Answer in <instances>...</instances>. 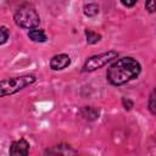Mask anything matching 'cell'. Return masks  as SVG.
<instances>
[{"instance_id": "6da1fadb", "label": "cell", "mask_w": 156, "mask_h": 156, "mask_svg": "<svg viewBox=\"0 0 156 156\" xmlns=\"http://www.w3.org/2000/svg\"><path fill=\"white\" fill-rule=\"evenodd\" d=\"M141 72V66L139 61L133 57L124 56L117 58L106 72V79L112 85H123L133 79H135Z\"/></svg>"}, {"instance_id": "7a4b0ae2", "label": "cell", "mask_w": 156, "mask_h": 156, "mask_svg": "<svg viewBox=\"0 0 156 156\" xmlns=\"http://www.w3.org/2000/svg\"><path fill=\"white\" fill-rule=\"evenodd\" d=\"M13 20H15V23L21 27V28H24V29H35L39 23H40V17L37 12V10L34 9L33 5L30 4H22L20 5L15 13H13Z\"/></svg>"}, {"instance_id": "3957f363", "label": "cell", "mask_w": 156, "mask_h": 156, "mask_svg": "<svg viewBox=\"0 0 156 156\" xmlns=\"http://www.w3.org/2000/svg\"><path fill=\"white\" fill-rule=\"evenodd\" d=\"M35 76L33 74H26V76H20V77H12L7 79H2L0 82V94L1 96H7L18 93L20 90L24 89L26 87L33 84L35 82Z\"/></svg>"}, {"instance_id": "277c9868", "label": "cell", "mask_w": 156, "mask_h": 156, "mask_svg": "<svg viewBox=\"0 0 156 156\" xmlns=\"http://www.w3.org/2000/svg\"><path fill=\"white\" fill-rule=\"evenodd\" d=\"M118 58V52L115 50H108L106 52H101L94 56H90L89 58H87L84 66H83V72H93L96 71L101 67H104L105 65L112 62L113 60Z\"/></svg>"}, {"instance_id": "5b68a950", "label": "cell", "mask_w": 156, "mask_h": 156, "mask_svg": "<svg viewBox=\"0 0 156 156\" xmlns=\"http://www.w3.org/2000/svg\"><path fill=\"white\" fill-rule=\"evenodd\" d=\"M43 156H79L78 152L68 144H57L45 150Z\"/></svg>"}, {"instance_id": "8992f818", "label": "cell", "mask_w": 156, "mask_h": 156, "mask_svg": "<svg viewBox=\"0 0 156 156\" xmlns=\"http://www.w3.org/2000/svg\"><path fill=\"white\" fill-rule=\"evenodd\" d=\"M29 154V144L26 139H18L12 141L9 151V156H28Z\"/></svg>"}, {"instance_id": "52a82bcc", "label": "cell", "mask_w": 156, "mask_h": 156, "mask_svg": "<svg viewBox=\"0 0 156 156\" xmlns=\"http://www.w3.org/2000/svg\"><path fill=\"white\" fill-rule=\"evenodd\" d=\"M71 65V57L66 54H58L52 56V58L50 60V68L54 71H60V69H65L66 67H68Z\"/></svg>"}, {"instance_id": "ba28073f", "label": "cell", "mask_w": 156, "mask_h": 156, "mask_svg": "<svg viewBox=\"0 0 156 156\" xmlns=\"http://www.w3.org/2000/svg\"><path fill=\"white\" fill-rule=\"evenodd\" d=\"M99 115H100L99 110L93 106H84L80 110V116L88 121H95L96 118H99Z\"/></svg>"}, {"instance_id": "9c48e42d", "label": "cell", "mask_w": 156, "mask_h": 156, "mask_svg": "<svg viewBox=\"0 0 156 156\" xmlns=\"http://www.w3.org/2000/svg\"><path fill=\"white\" fill-rule=\"evenodd\" d=\"M28 37H29L30 40H33L35 43H44V41H46V35H45L43 29H37V28L32 29V30L28 32Z\"/></svg>"}, {"instance_id": "30bf717a", "label": "cell", "mask_w": 156, "mask_h": 156, "mask_svg": "<svg viewBox=\"0 0 156 156\" xmlns=\"http://www.w3.org/2000/svg\"><path fill=\"white\" fill-rule=\"evenodd\" d=\"M99 13V5L95 2H89L84 5V15L88 17H94Z\"/></svg>"}, {"instance_id": "8fae6325", "label": "cell", "mask_w": 156, "mask_h": 156, "mask_svg": "<svg viewBox=\"0 0 156 156\" xmlns=\"http://www.w3.org/2000/svg\"><path fill=\"white\" fill-rule=\"evenodd\" d=\"M85 37H87V43L88 44H96L100 39H101V35L99 34V33H96V32H94V30H91V29H85Z\"/></svg>"}, {"instance_id": "7c38bea8", "label": "cell", "mask_w": 156, "mask_h": 156, "mask_svg": "<svg viewBox=\"0 0 156 156\" xmlns=\"http://www.w3.org/2000/svg\"><path fill=\"white\" fill-rule=\"evenodd\" d=\"M147 108L149 111L156 116V88L151 91L150 96H149V101H147Z\"/></svg>"}, {"instance_id": "4fadbf2b", "label": "cell", "mask_w": 156, "mask_h": 156, "mask_svg": "<svg viewBox=\"0 0 156 156\" xmlns=\"http://www.w3.org/2000/svg\"><path fill=\"white\" fill-rule=\"evenodd\" d=\"M0 33H1V38H0L1 40H0V44H1V45H4V44L7 41V39H9L10 34H9V32H7V28H6V27H4V26L0 28Z\"/></svg>"}, {"instance_id": "5bb4252c", "label": "cell", "mask_w": 156, "mask_h": 156, "mask_svg": "<svg viewBox=\"0 0 156 156\" xmlns=\"http://www.w3.org/2000/svg\"><path fill=\"white\" fill-rule=\"evenodd\" d=\"M145 9L150 12V13H154L156 12V0H150V1H146L145 2Z\"/></svg>"}, {"instance_id": "9a60e30c", "label": "cell", "mask_w": 156, "mask_h": 156, "mask_svg": "<svg viewBox=\"0 0 156 156\" xmlns=\"http://www.w3.org/2000/svg\"><path fill=\"white\" fill-rule=\"evenodd\" d=\"M122 104H123V107H124L126 110H130V108L133 107V102H132L129 99H127V98H123V99H122Z\"/></svg>"}, {"instance_id": "2e32d148", "label": "cell", "mask_w": 156, "mask_h": 156, "mask_svg": "<svg viewBox=\"0 0 156 156\" xmlns=\"http://www.w3.org/2000/svg\"><path fill=\"white\" fill-rule=\"evenodd\" d=\"M121 4H122L123 6H126V7H132V6H134V5L136 4V1H135V0H133V1H124V0H122Z\"/></svg>"}]
</instances>
